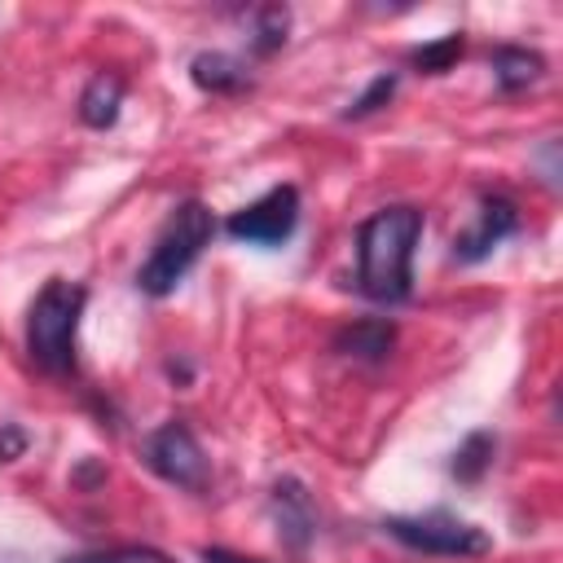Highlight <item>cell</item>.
Instances as JSON below:
<instances>
[{
  "label": "cell",
  "instance_id": "obj_1",
  "mask_svg": "<svg viewBox=\"0 0 563 563\" xmlns=\"http://www.w3.org/2000/svg\"><path fill=\"white\" fill-rule=\"evenodd\" d=\"M422 211L409 202L378 207L356 229V290L374 303H405L413 295V246Z\"/></svg>",
  "mask_w": 563,
  "mask_h": 563
},
{
  "label": "cell",
  "instance_id": "obj_3",
  "mask_svg": "<svg viewBox=\"0 0 563 563\" xmlns=\"http://www.w3.org/2000/svg\"><path fill=\"white\" fill-rule=\"evenodd\" d=\"M211 238H216V216H211V207L198 202V198L180 202V207L167 216L163 233L154 238L150 260L136 268V290L150 295V299L172 295V290L185 282V273L198 264V255H202V246H207Z\"/></svg>",
  "mask_w": 563,
  "mask_h": 563
},
{
  "label": "cell",
  "instance_id": "obj_16",
  "mask_svg": "<svg viewBox=\"0 0 563 563\" xmlns=\"http://www.w3.org/2000/svg\"><path fill=\"white\" fill-rule=\"evenodd\" d=\"M391 92H396V70H383V75H374L369 79V88L343 110V119H365V114H374V110H383L387 101H391Z\"/></svg>",
  "mask_w": 563,
  "mask_h": 563
},
{
  "label": "cell",
  "instance_id": "obj_7",
  "mask_svg": "<svg viewBox=\"0 0 563 563\" xmlns=\"http://www.w3.org/2000/svg\"><path fill=\"white\" fill-rule=\"evenodd\" d=\"M515 229H519V207H515L506 194H484L475 224L453 238V260H457V264H479V260L493 255V246H501Z\"/></svg>",
  "mask_w": 563,
  "mask_h": 563
},
{
  "label": "cell",
  "instance_id": "obj_15",
  "mask_svg": "<svg viewBox=\"0 0 563 563\" xmlns=\"http://www.w3.org/2000/svg\"><path fill=\"white\" fill-rule=\"evenodd\" d=\"M286 31H290V13L282 4H264L255 9V31H251V53L255 57H268L286 44Z\"/></svg>",
  "mask_w": 563,
  "mask_h": 563
},
{
  "label": "cell",
  "instance_id": "obj_4",
  "mask_svg": "<svg viewBox=\"0 0 563 563\" xmlns=\"http://www.w3.org/2000/svg\"><path fill=\"white\" fill-rule=\"evenodd\" d=\"M383 532L418 554H440V559H471L484 554L493 541L479 523L457 519L453 510H422V515H387Z\"/></svg>",
  "mask_w": 563,
  "mask_h": 563
},
{
  "label": "cell",
  "instance_id": "obj_17",
  "mask_svg": "<svg viewBox=\"0 0 563 563\" xmlns=\"http://www.w3.org/2000/svg\"><path fill=\"white\" fill-rule=\"evenodd\" d=\"M66 563H176L172 554L154 550V545H119L106 554H84V559H66Z\"/></svg>",
  "mask_w": 563,
  "mask_h": 563
},
{
  "label": "cell",
  "instance_id": "obj_8",
  "mask_svg": "<svg viewBox=\"0 0 563 563\" xmlns=\"http://www.w3.org/2000/svg\"><path fill=\"white\" fill-rule=\"evenodd\" d=\"M273 515H277V532H282V541H286L290 550H303V545L317 537L312 497H308V488H303L295 475H286V479L273 484Z\"/></svg>",
  "mask_w": 563,
  "mask_h": 563
},
{
  "label": "cell",
  "instance_id": "obj_18",
  "mask_svg": "<svg viewBox=\"0 0 563 563\" xmlns=\"http://www.w3.org/2000/svg\"><path fill=\"white\" fill-rule=\"evenodd\" d=\"M22 444H26L22 431H18V427H4V435H0V462H13V457L22 453Z\"/></svg>",
  "mask_w": 563,
  "mask_h": 563
},
{
  "label": "cell",
  "instance_id": "obj_2",
  "mask_svg": "<svg viewBox=\"0 0 563 563\" xmlns=\"http://www.w3.org/2000/svg\"><path fill=\"white\" fill-rule=\"evenodd\" d=\"M88 290L70 277H48L26 308V356L40 374H75V339Z\"/></svg>",
  "mask_w": 563,
  "mask_h": 563
},
{
  "label": "cell",
  "instance_id": "obj_9",
  "mask_svg": "<svg viewBox=\"0 0 563 563\" xmlns=\"http://www.w3.org/2000/svg\"><path fill=\"white\" fill-rule=\"evenodd\" d=\"M391 347H396V325L387 317H361L334 334V352L365 361V365H383L391 356Z\"/></svg>",
  "mask_w": 563,
  "mask_h": 563
},
{
  "label": "cell",
  "instance_id": "obj_10",
  "mask_svg": "<svg viewBox=\"0 0 563 563\" xmlns=\"http://www.w3.org/2000/svg\"><path fill=\"white\" fill-rule=\"evenodd\" d=\"M189 79L202 88V92H242V88H251V70H246V62L242 57H233V53H220V48H211V53H198L194 62H189Z\"/></svg>",
  "mask_w": 563,
  "mask_h": 563
},
{
  "label": "cell",
  "instance_id": "obj_12",
  "mask_svg": "<svg viewBox=\"0 0 563 563\" xmlns=\"http://www.w3.org/2000/svg\"><path fill=\"white\" fill-rule=\"evenodd\" d=\"M119 106H123V79L114 70H97L79 92V119L88 128H110L119 119Z\"/></svg>",
  "mask_w": 563,
  "mask_h": 563
},
{
  "label": "cell",
  "instance_id": "obj_5",
  "mask_svg": "<svg viewBox=\"0 0 563 563\" xmlns=\"http://www.w3.org/2000/svg\"><path fill=\"white\" fill-rule=\"evenodd\" d=\"M145 466L158 479H167L176 488H189V493H202L207 479H211L207 453H202L198 435L189 431V422H180V418H172L158 431H150V440H145Z\"/></svg>",
  "mask_w": 563,
  "mask_h": 563
},
{
  "label": "cell",
  "instance_id": "obj_19",
  "mask_svg": "<svg viewBox=\"0 0 563 563\" xmlns=\"http://www.w3.org/2000/svg\"><path fill=\"white\" fill-rule=\"evenodd\" d=\"M202 563H260V559L233 554V550H224V545H207V550H202Z\"/></svg>",
  "mask_w": 563,
  "mask_h": 563
},
{
  "label": "cell",
  "instance_id": "obj_11",
  "mask_svg": "<svg viewBox=\"0 0 563 563\" xmlns=\"http://www.w3.org/2000/svg\"><path fill=\"white\" fill-rule=\"evenodd\" d=\"M545 70V57L537 48H523V44H497L493 48V79L501 92H519L528 84H537Z\"/></svg>",
  "mask_w": 563,
  "mask_h": 563
},
{
  "label": "cell",
  "instance_id": "obj_6",
  "mask_svg": "<svg viewBox=\"0 0 563 563\" xmlns=\"http://www.w3.org/2000/svg\"><path fill=\"white\" fill-rule=\"evenodd\" d=\"M299 224V189L295 185H277L268 194H260L255 202L238 207L224 220V233L246 242V246H282Z\"/></svg>",
  "mask_w": 563,
  "mask_h": 563
},
{
  "label": "cell",
  "instance_id": "obj_14",
  "mask_svg": "<svg viewBox=\"0 0 563 563\" xmlns=\"http://www.w3.org/2000/svg\"><path fill=\"white\" fill-rule=\"evenodd\" d=\"M462 53H466V35H462V31H449V35H440V40L413 48V53H409V66L422 70V75H444Z\"/></svg>",
  "mask_w": 563,
  "mask_h": 563
},
{
  "label": "cell",
  "instance_id": "obj_13",
  "mask_svg": "<svg viewBox=\"0 0 563 563\" xmlns=\"http://www.w3.org/2000/svg\"><path fill=\"white\" fill-rule=\"evenodd\" d=\"M493 449H497V440H493L488 431H471V435L453 449L449 475H453V479H462V484H475V479L493 466Z\"/></svg>",
  "mask_w": 563,
  "mask_h": 563
}]
</instances>
